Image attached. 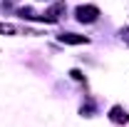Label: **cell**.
Segmentation results:
<instances>
[{"mask_svg": "<svg viewBox=\"0 0 129 127\" xmlns=\"http://www.w3.org/2000/svg\"><path fill=\"white\" fill-rule=\"evenodd\" d=\"M97 15H99V10L92 8V5H87V8H80V10H77V17H80L82 23H94Z\"/></svg>", "mask_w": 129, "mask_h": 127, "instance_id": "obj_1", "label": "cell"}, {"mask_svg": "<svg viewBox=\"0 0 129 127\" xmlns=\"http://www.w3.org/2000/svg\"><path fill=\"white\" fill-rule=\"evenodd\" d=\"M60 40H62V43H70V45H82V43H87V37H84V35H72V32L60 35Z\"/></svg>", "mask_w": 129, "mask_h": 127, "instance_id": "obj_2", "label": "cell"}, {"mask_svg": "<svg viewBox=\"0 0 129 127\" xmlns=\"http://www.w3.org/2000/svg\"><path fill=\"white\" fill-rule=\"evenodd\" d=\"M109 117H112L114 122H124V120H129L127 115L122 112V107H112V115H109Z\"/></svg>", "mask_w": 129, "mask_h": 127, "instance_id": "obj_3", "label": "cell"}]
</instances>
